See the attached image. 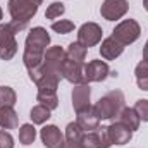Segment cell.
<instances>
[{"mask_svg":"<svg viewBox=\"0 0 148 148\" xmlns=\"http://www.w3.org/2000/svg\"><path fill=\"white\" fill-rule=\"evenodd\" d=\"M0 126L3 129H16L17 127V114L12 107H0Z\"/></svg>","mask_w":148,"mask_h":148,"instance_id":"cell-16","label":"cell"},{"mask_svg":"<svg viewBox=\"0 0 148 148\" xmlns=\"http://www.w3.org/2000/svg\"><path fill=\"white\" fill-rule=\"evenodd\" d=\"M98 134H100L102 148H110V147H112V141H110V136H109V131H107V127H98Z\"/></svg>","mask_w":148,"mask_h":148,"instance_id":"cell-28","label":"cell"},{"mask_svg":"<svg viewBox=\"0 0 148 148\" xmlns=\"http://www.w3.org/2000/svg\"><path fill=\"white\" fill-rule=\"evenodd\" d=\"M109 74H110V69H109L107 62H103V60H91L84 66L86 83H100V81L107 79Z\"/></svg>","mask_w":148,"mask_h":148,"instance_id":"cell-8","label":"cell"},{"mask_svg":"<svg viewBox=\"0 0 148 148\" xmlns=\"http://www.w3.org/2000/svg\"><path fill=\"white\" fill-rule=\"evenodd\" d=\"M134 74H136V81H138L140 90L148 91V60L147 59H143V60L136 66Z\"/></svg>","mask_w":148,"mask_h":148,"instance_id":"cell-18","label":"cell"},{"mask_svg":"<svg viewBox=\"0 0 148 148\" xmlns=\"http://www.w3.org/2000/svg\"><path fill=\"white\" fill-rule=\"evenodd\" d=\"M107 131H109L112 145H126L133 138V131L122 122H112L110 126H107Z\"/></svg>","mask_w":148,"mask_h":148,"instance_id":"cell-11","label":"cell"},{"mask_svg":"<svg viewBox=\"0 0 148 148\" xmlns=\"http://www.w3.org/2000/svg\"><path fill=\"white\" fill-rule=\"evenodd\" d=\"M81 147L83 148H102V141H100L98 129H97V131H88L86 134H83V138H81Z\"/></svg>","mask_w":148,"mask_h":148,"instance_id":"cell-22","label":"cell"},{"mask_svg":"<svg viewBox=\"0 0 148 148\" xmlns=\"http://www.w3.org/2000/svg\"><path fill=\"white\" fill-rule=\"evenodd\" d=\"M62 148H83V147H81V140H66Z\"/></svg>","mask_w":148,"mask_h":148,"instance_id":"cell-29","label":"cell"},{"mask_svg":"<svg viewBox=\"0 0 148 148\" xmlns=\"http://www.w3.org/2000/svg\"><path fill=\"white\" fill-rule=\"evenodd\" d=\"M62 77L67 79L73 84L86 83V79H84V64L71 60V59H66V62L62 66Z\"/></svg>","mask_w":148,"mask_h":148,"instance_id":"cell-9","label":"cell"},{"mask_svg":"<svg viewBox=\"0 0 148 148\" xmlns=\"http://www.w3.org/2000/svg\"><path fill=\"white\" fill-rule=\"evenodd\" d=\"M140 117H138V114L134 112V109H127V107H124L122 112L119 114V122H122L124 126H127L131 131H136L138 127H140Z\"/></svg>","mask_w":148,"mask_h":148,"instance_id":"cell-15","label":"cell"},{"mask_svg":"<svg viewBox=\"0 0 148 148\" xmlns=\"http://www.w3.org/2000/svg\"><path fill=\"white\" fill-rule=\"evenodd\" d=\"M90 84L88 83H81V84H76L73 88V107L76 112L86 110L90 109Z\"/></svg>","mask_w":148,"mask_h":148,"instance_id":"cell-10","label":"cell"},{"mask_svg":"<svg viewBox=\"0 0 148 148\" xmlns=\"http://www.w3.org/2000/svg\"><path fill=\"white\" fill-rule=\"evenodd\" d=\"M0 148H14V138L7 131H0Z\"/></svg>","mask_w":148,"mask_h":148,"instance_id":"cell-27","label":"cell"},{"mask_svg":"<svg viewBox=\"0 0 148 148\" xmlns=\"http://www.w3.org/2000/svg\"><path fill=\"white\" fill-rule=\"evenodd\" d=\"M16 98V91L10 86H0V107H12Z\"/></svg>","mask_w":148,"mask_h":148,"instance_id":"cell-23","label":"cell"},{"mask_svg":"<svg viewBox=\"0 0 148 148\" xmlns=\"http://www.w3.org/2000/svg\"><path fill=\"white\" fill-rule=\"evenodd\" d=\"M33 124H43L50 119V109H47L45 105H36L31 109V114H29Z\"/></svg>","mask_w":148,"mask_h":148,"instance_id":"cell-21","label":"cell"},{"mask_svg":"<svg viewBox=\"0 0 148 148\" xmlns=\"http://www.w3.org/2000/svg\"><path fill=\"white\" fill-rule=\"evenodd\" d=\"M143 59L148 60V41H147V45H145V48H143Z\"/></svg>","mask_w":148,"mask_h":148,"instance_id":"cell-30","label":"cell"},{"mask_svg":"<svg viewBox=\"0 0 148 148\" xmlns=\"http://www.w3.org/2000/svg\"><path fill=\"white\" fill-rule=\"evenodd\" d=\"M140 33H141L140 24L134 19H126V21H122L121 24L115 26V29L112 31V36L126 47V45L134 43L140 38Z\"/></svg>","mask_w":148,"mask_h":148,"instance_id":"cell-5","label":"cell"},{"mask_svg":"<svg viewBox=\"0 0 148 148\" xmlns=\"http://www.w3.org/2000/svg\"><path fill=\"white\" fill-rule=\"evenodd\" d=\"M36 138V129L33 124H23L19 129V141L23 145H31Z\"/></svg>","mask_w":148,"mask_h":148,"instance_id":"cell-20","label":"cell"},{"mask_svg":"<svg viewBox=\"0 0 148 148\" xmlns=\"http://www.w3.org/2000/svg\"><path fill=\"white\" fill-rule=\"evenodd\" d=\"M2 16H3V12H2V9H0V19H2Z\"/></svg>","mask_w":148,"mask_h":148,"instance_id":"cell-32","label":"cell"},{"mask_svg":"<svg viewBox=\"0 0 148 148\" xmlns=\"http://www.w3.org/2000/svg\"><path fill=\"white\" fill-rule=\"evenodd\" d=\"M124 95H122V91L121 90H114L110 93H107L105 97H102L95 105H93V109L97 112V115H98V119L102 121V119H115L122 109H124Z\"/></svg>","mask_w":148,"mask_h":148,"instance_id":"cell-3","label":"cell"},{"mask_svg":"<svg viewBox=\"0 0 148 148\" xmlns=\"http://www.w3.org/2000/svg\"><path fill=\"white\" fill-rule=\"evenodd\" d=\"M143 5H145V9L148 10V0H143Z\"/></svg>","mask_w":148,"mask_h":148,"instance_id":"cell-31","label":"cell"},{"mask_svg":"<svg viewBox=\"0 0 148 148\" xmlns=\"http://www.w3.org/2000/svg\"><path fill=\"white\" fill-rule=\"evenodd\" d=\"M122 52H124V45H122V43H119L114 36L105 38V40L102 41L100 53H102V57H103V59H107V60H114V59H117Z\"/></svg>","mask_w":148,"mask_h":148,"instance_id":"cell-14","label":"cell"},{"mask_svg":"<svg viewBox=\"0 0 148 148\" xmlns=\"http://www.w3.org/2000/svg\"><path fill=\"white\" fill-rule=\"evenodd\" d=\"M64 12H66V7H64L62 2H52L48 5L47 12H45V17L47 19H55V17H60Z\"/></svg>","mask_w":148,"mask_h":148,"instance_id":"cell-24","label":"cell"},{"mask_svg":"<svg viewBox=\"0 0 148 148\" xmlns=\"http://www.w3.org/2000/svg\"><path fill=\"white\" fill-rule=\"evenodd\" d=\"M52 29L59 35H67L74 29V23L73 21H67V19H60V21H55L52 24Z\"/></svg>","mask_w":148,"mask_h":148,"instance_id":"cell-25","label":"cell"},{"mask_svg":"<svg viewBox=\"0 0 148 148\" xmlns=\"http://www.w3.org/2000/svg\"><path fill=\"white\" fill-rule=\"evenodd\" d=\"M134 112L138 114V117L141 121L148 122V100H138L136 105H134Z\"/></svg>","mask_w":148,"mask_h":148,"instance_id":"cell-26","label":"cell"},{"mask_svg":"<svg viewBox=\"0 0 148 148\" xmlns=\"http://www.w3.org/2000/svg\"><path fill=\"white\" fill-rule=\"evenodd\" d=\"M48 45H50V35L41 26L33 28L26 36V47H24L23 60H24V66H26L28 74H29L33 83H38V79L41 76L43 57H45V50Z\"/></svg>","mask_w":148,"mask_h":148,"instance_id":"cell-1","label":"cell"},{"mask_svg":"<svg viewBox=\"0 0 148 148\" xmlns=\"http://www.w3.org/2000/svg\"><path fill=\"white\" fill-rule=\"evenodd\" d=\"M77 126L83 129V131H97L98 127H100V119H98V115H97V112L93 107H90V109H86V110H81L77 112Z\"/></svg>","mask_w":148,"mask_h":148,"instance_id":"cell-13","label":"cell"},{"mask_svg":"<svg viewBox=\"0 0 148 148\" xmlns=\"http://www.w3.org/2000/svg\"><path fill=\"white\" fill-rule=\"evenodd\" d=\"M100 40H102V28L95 23H84L77 29V43H81L86 48L95 47L97 43H100Z\"/></svg>","mask_w":148,"mask_h":148,"instance_id":"cell-6","label":"cell"},{"mask_svg":"<svg viewBox=\"0 0 148 148\" xmlns=\"http://www.w3.org/2000/svg\"><path fill=\"white\" fill-rule=\"evenodd\" d=\"M17 52V41H16V29L7 24H0V59L10 60Z\"/></svg>","mask_w":148,"mask_h":148,"instance_id":"cell-4","label":"cell"},{"mask_svg":"<svg viewBox=\"0 0 148 148\" xmlns=\"http://www.w3.org/2000/svg\"><path fill=\"white\" fill-rule=\"evenodd\" d=\"M36 100L40 105H45L47 109L53 110L59 105V98H57V91H50V90H38Z\"/></svg>","mask_w":148,"mask_h":148,"instance_id":"cell-17","label":"cell"},{"mask_svg":"<svg viewBox=\"0 0 148 148\" xmlns=\"http://www.w3.org/2000/svg\"><path fill=\"white\" fill-rule=\"evenodd\" d=\"M41 141L45 148H62L64 147V134L60 133V129L57 126H45L40 133Z\"/></svg>","mask_w":148,"mask_h":148,"instance_id":"cell-12","label":"cell"},{"mask_svg":"<svg viewBox=\"0 0 148 148\" xmlns=\"http://www.w3.org/2000/svg\"><path fill=\"white\" fill-rule=\"evenodd\" d=\"M127 10H129L127 0H105L100 9L103 19H107V21H117V19L124 17L127 14Z\"/></svg>","mask_w":148,"mask_h":148,"instance_id":"cell-7","label":"cell"},{"mask_svg":"<svg viewBox=\"0 0 148 148\" xmlns=\"http://www.w3.org/2000/svg\"><path fill=\"white\" fill-rule=\"evenodd\" d=\"M43 0H9V12L12 17V28L16 33L26 29L29 19L38 12V7L41 5Z\"/></svg>","mask_w":148,"mask_h":148,"instance_id":"cell-2","label":"cell"},{"mask_svg":"<svg viewBox=\"0 0 148 148\" xmlns=\"http://www.w3.org/2000/svg\"><path fill=\"white\" fill-rule=\"evenodd\" d=\"M67 59H71V60H76V62H81V64H84V57H86V47H83L81 43H71L69 45V48H67Z\"/></svg>","mask_w":148,"mask_h":148,"instance_id":"cell-19","label":"cell"}]
</instances>
